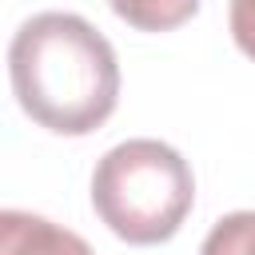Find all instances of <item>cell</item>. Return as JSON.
<instances>
[{"label": "cell", "mask_w": 255, "mask_h": 255, "mask_svg": "<svg viewBox=\"0 0 255 255\" xmlns=\"http://www.w3.org/2000/svg\"><path fill=\"white\" fill-rule=\"evenodd\" d=\"M8 76L24 116L56 135L96 131L120 100L116 52L76 12L24 20L8 48Z\"/></svg>", "instance_id": "6da1fadb"}, {"label": "cell", "mask_w": 255, "mask_h": 255, "mask_svg": "<svg viewBox=\"0 0 255 255\" xmlns=\"http://www.w3.org/2000/svg\"><path fill=\"white\" fill-rule=\"evenodd\" d=\"M231 36L239 52L255 60V0H231Z\"/></svg>", "instance_id": "8992f818"}, {"label": "cell", "mask_w": 255, "mask_h": 255, "mask_svg": "<svg viewBox=\"0 0 255 255\" xmlns=\"http://www.w3.org/2000/svg\"><path fill=\"white\" fill-rule=\"evenodd\" d=\"M199 255H255V211H231V215H223L207 231Z\"/></svg>", "instance_id": "5b68a950"}, {"label": "cell", "mask_w": 255, "mask_h": 255, "mask_svg": "<svg viewBox=\"0 0 255 255\" xmlns=\"http://www.w3.org/2000/svg\"><path fill=\"white\" fill-rule=\"evenodd\" d=\"M120 20L139 32H171L199 12V0H108Z\"/></svg>", "instance_id": "277c9868"}, {"label": "cell", "mask_w": 255, "mask_h": 255, "mask_svg": "<svg viewBox=\"0 0 255 255\" xmlns=\"http://www.w3.org/2000/svg\"><path fill=\"white\" fill-rule=\"evenodd\" d=\"M0 255H96L76 231L32 215V211H4L0 215Z\"/></svg>", "instance_id": "3957f363"}, {"label": "cell", "mask_w": 255, "mask_h": 255, "mask_svg": "<svg viewBox=\"0 0 255 255\" xmlns=\"http://www.w3.org/2000/svg\"><path fill=\"white\" fill-rule=\"evenodd\" d=\"M195 203L187 159L159 139H124L92 171V207L112 235L135 247L167 243Z\"/></svg>", "instance_id": "7a4b0ae2"}]
</instances>
